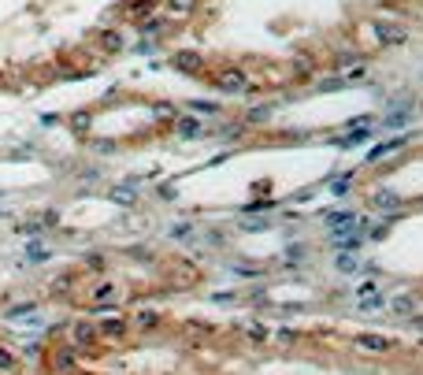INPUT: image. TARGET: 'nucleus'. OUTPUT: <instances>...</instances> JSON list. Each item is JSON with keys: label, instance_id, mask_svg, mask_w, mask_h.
<instances>
[{"label": "nucleus", "instance_id": "1", "mask_svg": "<svg viewBox=\"0 0 423 375\" xmlns=\"http://www.w3.org/2000/svg\"><path fill=\"white\" fill-rule=\"evenodd\" d=\"M67 346H74V353H97V349H100L97 323H89V320H74L71 327H67Z\"/></svg>", "mask_w": 423, "mask_h": 375}, {"label": "nucleus", "instance_id": "2", "mask_svg": "<svg viewBox=\"0 0 423 375\" xmlns=\"http://www.w3.org/2000/svg\"><path fill=\"white\" fill-rule=\"evenodd\" d=\"M212 86L216 89H223V93H245L249 89V71H242V67H219L216 74H212Z\"/></svg>", "mask_w": 423, "mask_h": 375}, {"label": "nucleus", "instance_id": "3", "mask_svg": "<svg viewBox=\"0 0 423 375\" xmlns=\"http://www.w3.org/2000/svg\"><path fill=\"white\" fill-rule=\"evenodd\" d=\"M367 204H372V212H401L405 197L398 190H390V186H372L367 190Z\"/></svg>", "mask_w": 423, "mask_h": 375}, {"label": "nucleus", "instance_id": "4", "mask_svg": "<svg viewBox=\"0 0 423 375\" xmlns=\"http://www.w3.org/2000/svg\"><path fill=\"white\" fill-rule=\"evenodd\" d=\"M48 368L52 375H74L78 371V353H74V346H52V353H48Z\"/></svg>", "mask_w": 423, "mask_h": 375}, {"label": "nucleus", "instance_id": "5", "mask_svg": "<svg viewBox=\"0 0 423 375\" xmlns=\"http://www.w3.org/2000/svg\"><path fill=\"white\" fill-rule=\"evenodd\" d=\"M97 334H100V342H126L130 320L126 316H100L97 320Z\"/></svg>", "mask_w": 423, "mask_h": 375}, {"label": "nucleus", "instance_id": "6", "mask_svg": "<svg viewBox=\"0 0 423 375\" xmlns=\"http://www.w3.org/2000/svg\"><path fill=\"white\" fill-rule=\"evenodd\" d=\"M171 71H178V74H201L204 71V56L193 53V48H178V53H171Z\"/></svg>", "mask_w": 423, "mask_h": 375}, {"label": "nucleus", "instance_id": "7", "mask_svg": "<svg viewBox=\"0 0 423 375\" xmlns=\"http://www.w3.org/2000/svg\"><path fill=\"white\" fill-rule=\"evenodd\" d=\"M171 126H175V131H178V138H193V141L208 134L204 119H197V115H178V119L171 123Z\"/></svg>", "mask_w": 423, "mask_h": 375}, {"label": "nucleus", "instance_id": "8", "mask_svg": "<svg viewBox=\"0 0 423 375\" xmlns=\"http://www.w3.org/2000/svg\"><path fill=\"white\" fill-rule=\"evenodd\" d=\"M164 323V312H156V308H141V312L130 316V331H156Z\"/></svg>", "mask_w": 423, "mask_h": 375}, {"label": "nucleus", "instance_id": "9", "mask_svg": "<svg viewBox=\"0 0 423 375\" xmlns=\"http://www.w3.org/2000/svg\"><path fill=\"white\" fill-rule=\"evenodd\" d=\"M356 349H364V353H390L393 342L386 334H356Z\"/></svg>", "mask_w": 423, "mask_h": 375}, {"label": "nucleus", "instance_id": "10", "mask_svg": "<svg viewBox=\"0 0 423 375\" xmlns=\"http://www.w3.org/2000/svg\"><path fill=\"white\" fill-rule=\"evenodd\" d=\"M100 53H108V56L123 53V34H119V30H104L100 34Z\"/></svg>", "mask_w": 423, "mask_h": 375}, {"label": "nucleus", "instance_id": "11", "mask_svg": "<svg viewBox=\"0 0 423 375\" xmlns=\"http://www.w3.org/2000/svg\"><path fill=\"white\" fill-rule=\"evenodd\" d=\"M67 123H71V131H74V134H82V138H86L89 131H93V112H86V108H82V112H74Z\"/></svg>", "mask_w": 423, "mask_h": 375}, {"label": "nucleus", "instance_id": "12", "mask_svg": "<svg viewBox=\"0 0 423 375\" xmlns=\"http://www.w3.org/2000/svg\"><path fill=\"white\" fill-rule=\"evenodd\" d=\"M197 4H201V0H167V11L175 19H190L193 11H197Z\"/></svg>", "mask_w": 423, "mask_h": 375}, {"label": "nucleus", "instance_id": "13", "mask_svg": "<svg viewBox=\"0 0 423 375\" xmlns=\"http://www.w3.org/2000/svg\"><path fill=\"white\" fill-rule=\"evenodd\" d=\"M152 11H156V0H134L126 15H130V19H138V22H149Z\"/></svg>", "mask_w": 423, "mask_h": 375}, {"label": "nucleus", "instance_id": "14", "mask_svg": "<svg viewBox=\"0 0 423 375\" xmlns=\"http://www.w3.org/2000/svg\"><path fill=\"white\" fill-rule=\"evenodd\" d=\"M294 74H301V79H308V74H315V60H312L308 53H301V56L294 60Z\"/></svg>", "mask_w": 423, "mask_h": 375}, {"label": "nucleus", "instance_id": "15", "mask_svg": "<svg viewBox=\"0 0 423 375\" xmlns=\"http://www.w3.org/2000/svg\"><path fill=\"white\" fill-rule=\"evenodd\" d=\"M15 368H19V357L11 353V349H4V346H0V375H11Z\"/></svg>", "mask_w": 423, "mask_h": 375}, {"label": "nucleus", "instance_id": "16", "mask_svg": "<svg viewBox=\"0 0 423 375\" xmlns=\"http://www.w3.org/2000/svg\"><path fill=\"white\" fill-rule=\"evenodd\" d=\"M112 297H115V282L104 279V282H97V287H93V301H112Z\"/></svg>", "mask_w": 423, "mask_h": 375}, {"label": "nucleus", "instance_id": "17", "mask_svg": "<svg viewBox=\"0 0 423 375\" xmlns=\"http://www.w3.org/2000/svg\"><path fill=\"white\" fill-rule=\"evenodd\" d=\"M390 308H393L398 316H412V297H393Z\"/></svg>", "mask_w": 423, "mask_h": 375}, {"label": "nucleus", "instance_id": "18", "mask_svg": "<svg viewBox=\"0 0 423 375\" xmlns=\"http://www.w3.org/2000/svg\"><path fill=\"white\" fill-rule=\"evenodd\" d=\"M271 115V105H260V108H249L245 112V123H263Z\"/></svg>", "mask_w": 423, "mask_h": 375}, {"label": "nucleus", "instance_id": "19", "mask_svg": "<svg viewBox=\"0 0 423 375\" xmlns=\"http://www.w3.org/2000/svg\"><path fill=\"white\" fill-rule=\"evenodd\" d=\"M245 334L253 342H268V327H263V323H245Z\"/></svg>", "mask_w": 423, "mask_h": 375}, {"label": "nucleus", "instance_id": "20", "mask_svg": "<svg viewBox=\"0 0 423 375\" xmlns=\"http://www.w3.org/2000/svg\"><path fill=\"white\" fill-rule=\"evenodd\" d=\"M334 264H338V271H353V268H356V256H353V249H341Z\"/></svg>", "mask_w": 423, "mask_h": 375}, {"label": "nucleus", "instance_id": "21", "mask_svg": "<svg viewBox=\"0 0 423 375\" xmlns=\"http://www.w3.org/2000/svg\"><path fill=\"white\" fill-rule=\"evenodd\" d=\"M130 186H119V190H112V201H119V204H130V201H138V190L134 193H126Z\"/></svg>", "mask_w": 423, "mask_h": 375}, {"label": "nucleus", "instance_id": "22", "mask_svg": "<svg viewBox=\"0 0 423 375\" xmlns=\"http://www.w3.org/2000/svg\"><path fill=\"white\" fill-rule=\"evenodd\" d=\"M71 287H74V279H71V275H60V279L48 287V294H67Z\"/></svg>", "mask_w": 423, "mask_h": 375}, {"label": "nucleus", "instance_id": "23", "mask_svg": "<svg viewBox=\"0 0 423 375\" xmlns=\"http://www.w3.org/2000/svg\"><path fill=\"white\" fill-rule=\"evenodd\" d=\"M349 186H353V175H346V178H334V193L341 197V193H349Z\"/></svg>", "mask_w": 423, "mask_h": 375}, {"label": "nucleus", "instance_id": "24", "mask_svg": "<svg viewBox=\"0 0 423 375\" xmlns=\"http://www.w3.org/2000/svg\"><path fill=\"white\" fill-rule=\"evenodd\" d=\"M193 108H197V112H204V115H212V112H219V105H208V100H197Z\"/></svg>", "mask_w": 423, "mask_h": 375}, {"label": "nucleus", "instance_id": "25", "mask_svg": "<svg viewBox=\"0 0 423 375\" xmlns=\"http://www.w3.org/2000/svg\"><path fill=\"white\" fill-rule=\"evenodd\" d=\"M279 342H286V346H294V342H297V334H294V331H279Z\"/></svg>", "mask_w": 423, "mask_h": 375}, {"label": "nucleus", "instance_id": "26", "mask_svg": "<svg viewBox=\"0 0 423 375\" xmlns=\"http://www.w3.org/2000/svg\"><path fill=\"white\" fill-rule=\"evenodd\" d=\"M386 4H398V0H386Z\"/></svg>", "mask_w": 423, "mask_h": 375}]
</instances>
